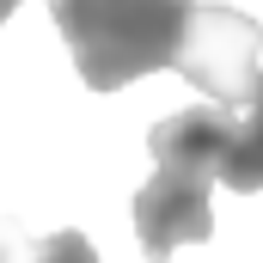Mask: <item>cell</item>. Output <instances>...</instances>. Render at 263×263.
I'll return each instance as SVG.
<instances>
[{
	"label": "cell",
	"instance_id": "7",
	"mask_svg": "<svg viewBox=\"0 0 263 263\" xmlns=\"http://www.w3.org/2000/svg\"><path fill=\"white\" fill-rule=\"evenodd\" d=\"M12 12H18V0H0V25H6V18H12Z\"/></svg>",
	"mask_w": 263,
	"mask_h": 263
},
{
	"label": "cell",
	"instance_id": "1",
	"mask_svg": "<svg viewBox=\"0 0 263 263\" xmlns=\"http://www.w3.org/2000/svg\"><path fill=\"white\" fill-rule=\"evenodd\" d=\"M227 129L233 110L227 104H202V110H178L165 123H153L147 153H153V178L135 190V239L153 263H165L178 245H202L214 239V208L208 190L220 184V153H227Z\"/></svg>",
	"mask_w": 263,
	"mask_h": 263
},
{
	"label": "cell",
	"instance_id": "6",
	"mask_svg": "<svg viewBox=\"0 0 263 263\" xmlns=\"http://www.w3.org/2000/svg\"><path fill=\"white\" fill-rule=\"evenodd\" d=\"M25 257H31V251L18 245V233H12V227H0V263H25Z\"/></svg>",
	"mask_w": 263,
	"mask_h": 263
},
{
	"label": "cell",
	"instance_id": "2",
	"mask_svg": "<svg viewBox=\"0 0 263 263\" xmlns=\"http://www.w3.org/2000/svg\"><path fill=\"white\" fill-rule=\"evenodd\" d=\"M55 31L92 92H123L141 73L178 67L202 0H49Z\"/></svg>",
	"mask_w": 263,
	"mask_h": 263
},
{
	"label": "cell",
	"instance_id": "3",
	"mask_svg": "<svg viewBox=\"0 0 263 263\" xmlns=\"http://www.w3.org/2000/svg\"><path fill=\"white\" fill-rule=\"evenodd\" d=\"M257 55H263V25L239 6H220V0H202L196 31L184 43V55L172 73H184L190 86H202L214 104L239 110L251 98V80H257Z\"/></svg>",
	"mask_w": 263,
	"mask_h": 263
},
{
	"label": "cell",
	"instance_id": "5",
	"mask_svg": "<svg viewBox=\"0 0 263 263\" xmlns=\"http://www.w3.org/2000/svg\"><path fill=\"white\" fill-rule=\"evenodd\" d=\"M25 263H98V251H92V239H86V233H73V227H67V233L37 239V251H31Z\"/></svg>",
	"mask_w": 263,
	"mask_h": 263
},
{
	"label": "cell",
	"instance_id": "4",
	"mask_svg": "<svg viewBox=\"0 0 263 263\" xmlns=\"http://www.w3.org/2000/svg\"><path fill=\"white\" fill-rule=\"evenodd\" d=\"M220 184L251 196L263 190V67L251 80V98L233 110V129H227V153H220Z\"/></svg>",
	"mask_w": 263,
	"mask_h": 263
}]
</instances>
